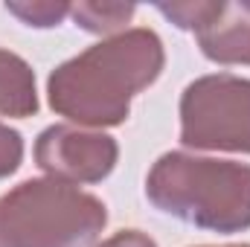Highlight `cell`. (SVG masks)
Returning <instances> with one entry per match:
<instances>
[{
    "label": "cell",
    "instance_id": "obj_1",
    "mask_svg": "<svg viewBox=\"0 0 250 247\" xmlns=\"http://www.w3.org/2000/svg\"><path fill=\"white\" fill-rule=\"evenodd\" d=\"M163 64L166 50L154 29H125L50 73V108L90 128L120 125L131 114V99L157 82Z\"/></svg>",
    "mask_w": 250,
    "mask_h": 247
},
{
    "label": "cell",
    "instance_id": "obj_2",
    "mask_svg": "<svg viewBox=\"0 0 250 247\" xmlns=\"http://www.w3.org/2000/svg\"><path fill=\"white\" fill-rule=\"evenodd\" d=\"M146 195L157 209L201 230L242 233L250 227L248 163L169 151L151 166Z\"/></svg>",
    "mask_w": 250,
    "mask_h": 247
},
{
    "label": "cell",
    "instance_id": "obj_3",
    "mask_svg": "<svg viewBox=\"0 0 250 247\" xmlns=\"http://www.w3.org/2000/svg\"><path fill=\"white\" fill-rule=\"evenodd\" d=\"M105 224V204L64 181L35 178L0 195V247H87Z\"/></svg>",
    "mask_w": 250,
    "mask_h": 247
},
{
    "label": "cell",
    "instance_id": "obj_4",
    "mask_svg": "<svg viewBox=\"0 0 250 247\" xmlns=\"http://www.w3.org/2000/svg\"><path fill=\"white\" fill-rule=\"evenodd\" d=\"M181 143L204 151L250 154V79L201 76L181 96Z\"/></svg>",
    "mask_w": 250,
    "mask_h": 247
},
{
    "label": "cell",
    "instance_id": "obj_5",
    "mask_svg": "<svg viewBox=\"0 0 250 247\" xmlns=\"http://www.w3.org/2000/svg\"><path fill=\"white\" fill-rule=\"evenodd\" d=\"M120 157L114 137L102 131H82L76 125H50L35 140V163L64 184H99Z\"/></svg>",
    "mask_w": 250,
    "mask_h": 247
},
{
    "label": "cell",
    "instance_id": "obj_6",
    "mask_svg": "<svg viewBox=\"0 0 250 247\" xmlns=\"http://www.w3.org/2000/svg\"><path fill=\"white\" fill-rule=\"evenodd\" d=\"M198 47L215 64H250V0H215L209 18L201 23Z\"/></svg>",
    "mask_w": 250,
    "mask_h": 247
},
{
    "label": "cell",
    "instance_id": "obj_7",
    "mask_svg": "<svg viewBox=\"0 0 250 247\" xmlns=\"http://www.w3.org/2000/svg\"><path fill=\"white\" fill-rule=\"evenodd\" d=\"M38 111L35 73L21 56L0 50V117L26 120Z\"/></svg>",
    "mask_w": 250,
    "mask_h": 247
},
{
    "label": "cell",
    "instance_id": "obj_8",
    "mask_svg": "<svg viewBox=\"0 0 250 247\" xmlns=\"http://www.w3.org/2000/svg\"><path fill=\"white\" fill-rule=\"evenodd\" d=\"M134 6L131 3H93V0H82L70 6V18L76 21V26L87 29V32H117L134 18Z\"/></svg>",
    "mask_w": 250,
    "mask_h": 247
},
{
    "label": "cell",
    "instance_id": "obj_9",
    "mask_svg": "<svg viewBox=\"0 0 250 247\" xmlns=\"http://www.w3.org/2000/svg\"><path fill=\"white\" fill-rule=\"evenodd\" d=\"M6 12L23 21L26 26L50 29L59 26L64 18L70 15V3L62 0H6Z\"/></svg>",
    "mask_w": 250,
    "mask_h": 247
},
{
    "label": "cell",
    "instance_id": "obj_10",
    "mask_svg": "<svg viewBox=\"0 0 250 247\" xmlns=\"http://www.w3.org/2000/svg\"><path fill=\"white\" fill-rule=\"evenodd\" d=\"M212 6H215V0H184V3H157V12L166 15L175 26L198 32L201 23L209 18Z\"/></svg>",
    "mask_w": 250,
    "mask_h": 247
},
{
    "label": "cell",
    "instance_id": "obj_11",
    "mask_svg": "<svg viewBox=\"0 0 250 247\" xmlns=\"http://www.w3.org/2000/svg\"><path fill=\"white\" fill-rule=\"evenodd\" d=\"M23 160V140L15 128L0 123V181L9 178L12 172H18Z\"/></svg>",
    "mask_w": 250,
    "mask_h": 247
},
{
    "label": "cell",
    "instance_id": "obj_12",
    "mask_svg": "<svg viewBox=\"0 0 250 247\" xmlns=\"http://www.w3.org/2000/svg\"><path fill=\"white\" fill-rule=\"evenodd\" d=\"M96 247H157V242L151 236L140 233V230H120V233H114L111 239H105Z\"/></svg>",
    "mask_w": 250,
    "mask_h": 247
},
{
    "label": "cell",
    "instance_id": "obj_13",
    "mask_svg": "<svg viewBox=\"0 0 250 247\" xmlns=\"http://www.w3.org/2000/svg\"><path fill=\"white\" fill-rule=\"evenodd\" d=\"M224 247H250V245H224Z\"/></svg>",
    "mask_w": 250,
    "mask_h": 247
}]
</instances>
